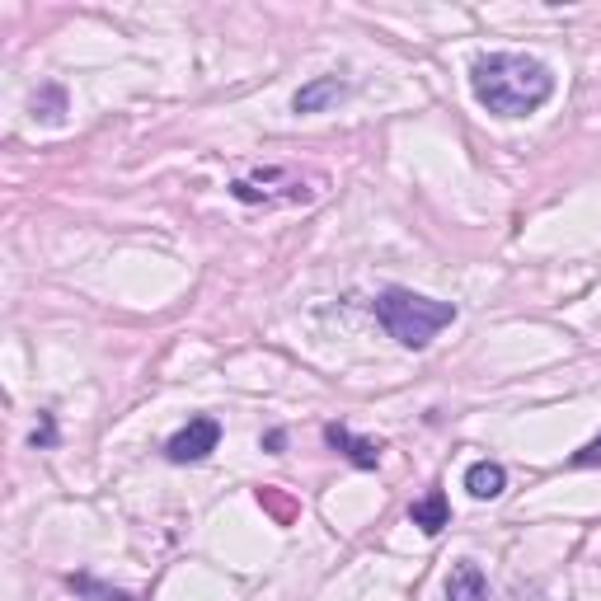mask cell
<instances>
[{
    "label": "cell",
    "instance_id": "cell-7",
    "mask_svg": "<svg viewBox=\"0 0 601 601\" xmlns=\"http://www.w3.org/2000/svg\"><path fill=\"white\" fill-rule=\"evenodd\" d=\"M447 601H489V578H484V569L470 564V559H461L447 578Z\"/></svg>",
    "mask_w": 601,
    "mask_h": 601
},
{
    "label": "cell",
    "instance_id": "cell-10",
    "mask_svg": "<svg viewBox=\"0 0 601 601\" xmlns=\"http://www.w3.org/2000/svg\"><path fill=\"white\" fill-rule=\"evenodd\" d=\"M259 508L273 517L278 526H292L296 517H301V498L292 494V489H278V484H263L259 489Z\"/></svg>",
    "mask_w": 601,
    "mask_h": 601
},
{
    "label": "cell",
    "instance_id": "cell-14",
    "mask_svg": "<svg viewBox=\"0 0 601 601\" xmlns=\"http://www.w3.org/2000/svg\"><path fill=\"white\" fill-rule=\"evenodd\" d=\"M569 465H601V437H597V442H587L583 451H573Z\"/></svg>",
    "mask_w": 601,
    "mask_h": 601
},
{
    "label": "cell",
    "instance_id": "cell-5",
    "mask_svg": "<svg viewBox=\"0 0 601 601\" xmlns=\"http://www.w3.org/2000/svg\"><path fill=\"white\" fill-rule=\"evenodd\" d=\"M324 442L334 451H343L357 470H376V465H381V451H386L381 442H371V437H353L343 423H329V428H324Z\"/></svg>",
    "mask_w": 601,
    "mask_h": 601
},
{
    "label": "cell",
    "instance_id": "cell-13",
    "mask_svg": "<svg viewBox=\"0 0 601 601\" xmlns=\"http://www.w3.org/2000/svg\"><path fill=\"white\" fill-rule=\"evenodd\" d=\"M57 442V423L52 414H38V432H33V447H52Z\"/></svg>",
    "mask_w": 601,
    "mask_h": 601
},
{
    "label": "cell",
    "instance_id": "cell-6",
    "mask_svg": "<svg viewBox=\"0 0 601 601\" xmlns=\"http://www.w3.org/2000/svg\"><path fill=\"white\" fill-rule=\"evenodd\" d=\"M339 99H348V80L339 76H320V80H310V85H301L292 99L296 113H324V108H334Z\"/></svg>",
    "mask_w": 601,
    "mask_h": 601
},
{
    "label": "cell",
    "instance_id": "cell-1",
    "mask_svg": "<svg viewBox=\"0 0 601 601\" xmlns=\"http://www.w3.org/2000/svg\"><path fill=\"white\" fill-rule=\"evenodd\" d=\"M475 99L498 118H526L555 94V71L526 52H489L470 71Z\"/></svg>",
    "mask_w": 601,
    "mask_h": 601
},
{
    "label": "cell",
    "instance_id": "cell-12",
    "mask_svg": "<svg viewBox=\"0 0 601 601\" xmlns=\"http://www.w3.org/2000/svg\"><path fill=\"white\" fill-rule=\"evenodd\" d=\"M66 583H71V592H80V597H94V601H132L127 592H118V587L99 583V578H90V573H71Z\"/></svg>",
    "mask_w": 601,
    "mask_h": 601
},
{
    "label": "cell",
    "instance_id": "cell-2",
    "mask_svg": "<svg viewBox=\"0 0 601 601\" xmlns=\"http://www.w3.org/2000/svg\"><path fill=\"white\" fill-rule=\"evenodd\" d=\"M376 320L386 324V334L404 348H428L437 339V329H447L456 320V306L451 301H432V296H418L409 287H386L376 296Z\"/></svg>",
    "mask_w": 601,
    "mask_h": 601
},
{
    "label": "cell",
    "instance_id": "cell-11",
    "mask_svg": "<svg viewBox=\"0 0 601 601\" xmlns=\"http://www.w3.org/2000/svg\"><path fill=\"white\" fill-rule=\"evenodd\" d=\"M33 113H38L43 123H62V113H66V90L62 85H43V90L33 94Z\"/></svg>",
    "mask_w": 601,
    "mask_h": 601
},
{
    "label": "cell",
    "instance_id": "cell-3",
    "mask_svg": "<svg viewBox=\"0 0 601 601\" xmlns=\"http://www.w3.org/2000/svg\"><path fill=\"white\" fill-rule=\"evenodd\" d=\"M231 193L249 207H296V202H315L324 193V174H301V170H259L249 179H235Z\"/></svg>",
    "mask_w": 601,
    "mask_h": 601
},
{
    "label": "cell",
    "instance_id": "cell-8",
    "mask_svg": "<svg viewBox=\"0 0 601 601\" xmlns=\"http://www.w3.org/2000/svg\"><path fill=\"white\" fill-rule=\"evenodd\" d=\"M409 522L423 531V536H437L442 526H451V503L442 489H428V494L418 498L414 508H409Z\"/></svg>",
    "mask_w": 601,
    "mask_h": 601
},
{
    "label": "cell",
    "instance_id": "cell-4",
    "mask_svg": "<svg viewBox=\"0 0 601 601\" xmlns=\"http://www.w3.org/2000/svg\"><path fill=\"white\" fill-rule=\"evenodd\" d=\"M216 442H221V423L198 414V418H188V428H179L170 442H165V456H170L174 465H198L216 451Z\"/></svg>",
    "mask_w": 601,
    "mask_h": 601
},
{
    "label": "cell",
    "instance_id": "cell-9",
    "mask_svg": "<svg viewBox=\"0 0 601 601\" xmlns=\"http://www.w3.org/2000/svg\"><path fill=\"white\" fill-rule=\"evenodd\" d=\"M465 489H470V498L489 503V498H498L503 489H508V470H503L498 461H475L470 470H465Z\"/></svg>",
    "mask_w": 601,
    "mask_h": 601
}]
</instances>
